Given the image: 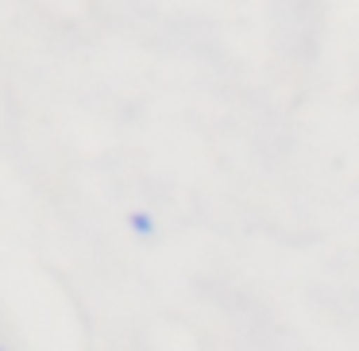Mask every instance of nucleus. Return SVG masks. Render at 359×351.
<instances>
[{
	"mask_svg": "<svg viewBox=\"0 0 359 351\" xmlns=\"http://www.w3.org/2000/svg\"><path fill=\"white\" fill-rule=\"evenodd\" d=\"M128 228H132L135 235H143V240H151V235H155V216H151V212H128Z\"/></svg>",
	"mask_w": 359,
	"mask_h": 351,
	"instance_id": "f257e3e1",
	"label": "nucleus"
}]
</instances>
